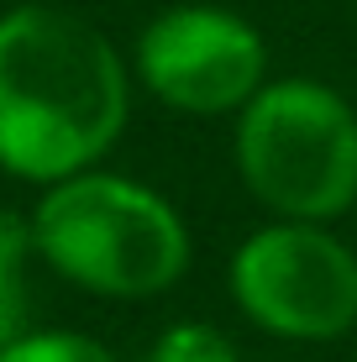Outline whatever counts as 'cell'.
<instances>
[{"label": "cell", "mask_w": 357, "mask_h": 362, "mask_svg": "<svg viewBox=\"0 0 357 362\" xmlns=\"http://www.w3.org/2000/svg\"><path fill=\"white\" fill-rule=\"evenodd\" d=\"M131 116V64L79 11H0V173L47 184L105 163Z\"/></svg>", "instance_id": "obj_1"}, {"label": "cell", "mask_w": 357, "mask_h": 362, "mask_svg": "<svg viewBox=\"0 0 357 362\" xmlns=\"http://www.w3.org/2000/svg\"><path fill=\"white\" fill-rule=\"evenodd\" d=\"M37 263L95 299H158L189 273V221L163 189L105 163L37 189L27 210Z\"/></svg>", "instance_id": "obj_2"}, {"label": "cell", "mask_w": 357, "mask_h": 362, "mask_svg": "<svg viewBox=\"0 0 357 362\" xmlns=\"http://www.w3.org/2000/svg\"><path fill=\"white\" fill-rule=\"evenodd\" d=\"M231 127L237 179L268 216L336 226L357 205V110L326 79H268Z\"/></svg>", "instance_id": "obj_3"}, {"label": "cell", "mask_w": 357, "mask_h": 362, "mask_svg": "<svg viewBox=\"0 0 357 362\" xmlns=\"http://www.w3.org/2000/svg\"><path fill=\"white\" fill-rule=\"evenodd\" d=\"M226 289L237 315L279 341L326 346L357 331V252L321 221L268 216L237 242Z\"/></svg>", "instance_id": "obj_4"}, {"label": "cell", "mask_w": 357, "mask_h": 362, "mask_svg": "<svg viewBox=\"0 0 357 362\" xmlns=\"http://www.w3.org/2000/svg\"><path fill=\"white\" fill-rule=\"evenodd\" d=\"M131 79L179 116H237L268 84V37L211 0L168 6L137 32Z\"/></svg>", "instance_id": "obj_5"}, {"label": "cell", "mask_w": 357, "mask_h": 362, "mask_svg": "<svg viewBox=\"0 0 357 362\" xmlns=\"http://www.w3.org/2000/svg\"><path fill=\"white\" fill-rule=\"evenodd\" d=\"M32 221L0 205V346L32 331Z\"/></svg>", "instance_id": "obj_6"}, {"label": "cell", "mask_w": 357, "mask_h": 362, "mask_svg": "<svg viewBox=\"0 0 357 362\" xmlns=\"http://www.w3.org/2000/svg\"><path fill=\"white\" fill-rule=\"evenodd\" d=\"M0 362H121L100 336L84 331H58V326H32L16 341L0 346Z\"/></svg>", "instance_id": "obj_7"}, {"label": "cell", "mask_w": 357, "mask_h": 362, "mask_svg": "<svg viewBox=\"0 0 357 362\" xmlns=\"http://www.w3.org/2000/svg\"><path fill=\"white\" fill-rule=\"evenodd\" d=\"M142 362H242L231 336L211 320H174L153 336Z\"/></svg>", "instance_id": "obj_8"}]
</instances>
